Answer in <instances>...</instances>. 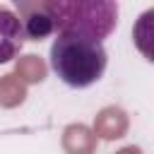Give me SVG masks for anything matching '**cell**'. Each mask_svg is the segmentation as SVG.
<instances>
[{"mask_svg": "<svg viewBox=\"0 0 154 154\" xmlns=\"http://www.w3.org/2000/svg\"><path fill=\"white\" fill-rule=\"evenodd\" d=\"M55 31L79 34L96 41L108 38L118 26V0H46Z\"/></svg>", "mask_w": 154, "mask_h": 154, "instance_id": "2", "label": "cell"}, {"mask_svg": "<svg viewBox=\"0 0 154 154\" xmlns=\"http://www.w3.org/2000/svg\"><path fill=\"white\" fill-rule=\"evenodd\" d=\"M26 41L19 14L10 5H0V65L12 63Z\"/></svg>", "mask_w": 154, "mask_h": 154, "instance_id": "4", "label": "cell"}, {"mask_svg": "<svg viewBox=\"0 0 154 154\" xmlns=\"http://www.w3.org/2000/svg\"><path fill=\"white\" fill-rule=\"evenodd\" d=\"M12 2L17 7L14 12L22 19L26 41H41V38H48L55 31L53 14H51L46 0H12Z\"/></svg>", "mask_w": 154, "mask_h": 154, "instance_id": "3", "label": "cell"}, {"mask_svg": "<svg viewBox=\"0 0 154 154\" xmlns=\"http://www.w3.org/2000/svg\"><path fill=\"white\" fill-rule=\"evenodd\" d=\"M132 43L142 53V58L154 63V7L144 10L135 19V24H132Z\"/></svg>", "mask_w": 154, "mask_h": 154, "instance_id": "5", "label": "cell"}, {"mask_svg": "<svg viewBox=\"0 0 154 154\" xmlns=\"http://www.w3.org/2000/svg\"><path fill=\"white\" fill-rule=\"evenodd\" d=\"M51 70L72 89H87L96 84L108 65V53L103 48V41L58 31V36L51 43Z\"/></svg>", "mask_w": 154, "mask_h": 154, "instance_id": "1", "label": "cell"}]
</instances>
